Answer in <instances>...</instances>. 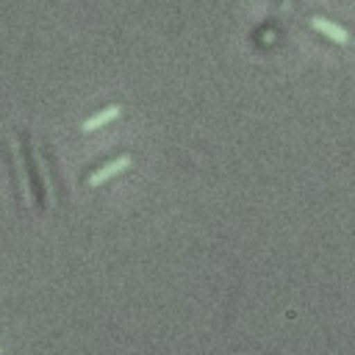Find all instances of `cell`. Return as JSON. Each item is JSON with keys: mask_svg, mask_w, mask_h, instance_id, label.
<instances>
[{"mask_svg": "<svg viewBox=\"0 0 355 355\" xmlns=\"http://www.w3.org/2000/svg\"><path fill=\"white\" fill-rule=\"evenodd\" d=\"M128 166H130V155H119V158L103 164L100 169H94V172L86 178V183H89V186H100V183H105V180L114 178V175H119V172L128 169Z\"/></svg>", "mask_w": 355, "mask_h": 355, "instance_id": "cell-1", "label": "cell"}, {"mask_svg": "<svg viewBox=\"0 0 355 355\" xmlns=\"http://www.w3.org/2000/svg\"><path fill=\"white\" fill-rule=\"evenodd\" d=\"M311 25H313V31L324 33L327 39H333V42H338V44H347V42H349V33H347L344 28H338L336 22L324 19V17H311Z\"/></svg>", "mask_w": 355, "mask_h": 355, "instance_id": "cell-2", "label": "cell"}, {"mask_svg": "<svg viewBox=\"0 0 355 355\" xmlns=\"http://www.w3.org/2000/svg\"><path fill=\"white\" fill-rule=\"evenodd\" d=\"M119 114H122V108H119L116 103H114V105H105L103 111H97L94 116H89V119H86V122L80 125V130H83V133H92V130H97V128H103V125H108L111 119H116Z\"/></svg>", "mask_w": 355, "mask_h": 355, "instance_id": "cell-3", "label": "cell"}]
</instances>
